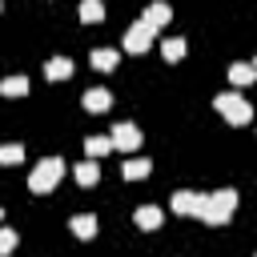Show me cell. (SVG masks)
Listing matches in <instances>:
<instances>
[{"instance_id": "cell-1", "label": "cell", "mask_w": 257, "mask_h": 257, "mask_svg": "<svg viewBox=\"0 0 257 257\" xmlns=\"http://www.w3.org/2000/svg\"><path fill=\"white\" fill-rule=\"evenodd\" d=\"M233 209H237V193H233V189L209 193V201H205V213H201V221H205V225H225Z\"/></svg>"}, {"instance_id": "cell-2", "label": "cell", "mask_w": 257, "mask_h": 257, "mask_svg": "<svg viewBox=\"0 0 257 257\" xmlns=\"http://www.w3.org/2000/svg\"><path fill=\"white\" fill-rule=\"evenodd\" d=\"M60 177H64V161H60V157H44V161L32 169L28 189H32V193H48V189H52Z\"/></svg>"}, {"instance_id": "cell-3", "label": "cell", "mask_w": 257, "mask_h": 257, "mask_svg": "<svg viewBox=\"0 0 257 257\" xmlns=\"http://www.w3.org/2000/svg\"><path fill=\"white\" fill-rule=\"evenodd\" d=\"M213 108H217L225 120H233V124H249V116H253L249 100H245V96H233V92H221V96H213Z\"/></svg>"}, {"instance_id": "cell-4", "label": "cell", "mask_w": 257, "mask_h": 257, "mask_svg": "<svg viewBox=\"0 0 257 257\" xmlns=\"http://www.w3.org/2000/svg\"><path fill=\"white\" fill-rule=\"evenodd\" d=\"M205 193H189V189H181V193H173V213H193V217H201L205 213Z\"/></svg>"}, {"instance_id": "cell-5", "label": "cell", "mask_w": 257, "mask_h": 257, "mask_svg": "<svg viewBox=\"0 0 257 257\" xmlns=\"http://www.w3.org/2000/svg\"><path fill=\"white\" fill-rule=\"evenodd\" d=\"M149 44H153V28H149L145 20H137V24L124 32V48H128V52H145Z\"/></svg>"}, {"instance_id": "cell-6", "label": "cell", "mask_w": 257, "mask_h": 257, "mask_svg": "<svg viewBox=\"0 0 257 257\" xmlns=\"http://www.w3.org/2000/svg\"><path fill=\"white\" fill-rule=\"evenodd\" d=\"M137 145H141V128H137V124H116V128H112V149L133 153Z\"/></svg>"}, {"instance_id": "cell-7", "label": "cell", "mask_w": 257, "mask_h": 257, "mask_svg": "<svg viewBox=\"0 0 257 257\" xmlns=\"http://www.w3.org/2000/svg\"><path fill=\"white\" fill-rule=\"evenodd\" d=\"M44 76H48V80H68V76H72V60H68V56H52V60L44 64Z\"/></svg>"}, {"instance_id": "cell-8", "label": "cell", "mask_w": 257, "mask_h": 257, "mask_svg": "<svg viewBox=\"0 0 257 257\" xmlns=\"http://www.w3.org/2000/svg\"><path fill=\"white\" fill-rule=\"evenodd\" d=\"M120 173H124V181H141V177H149V173H153V161L133 157V161H124V165H120Z\"/></svg>"}, {"instance_id": "cell-9", "label": "cell", "mask_w": 257, "mask_h": 257, "mask_svg": "<svg viewBox=\"0 0 257 257\" xmlns=\"http://www.w3.org/2000/svg\"><path fill=\"white\" fill-rule=\"evenodd\" d=\"M169 16H173V12H169V4H149V8H145V24H149L153 32H157V28H165V24H169Z\"/></svg>"}, {"instance_id": "cell-10", "label": "cell", "mask_w": 257, "mask_h": 257, "mask_svg": "<svg viewBox=\"0 0 257 257\" xmlns=\"http://www.w3.org/2000/svg\"><path fill=\"white\" fill-rule=\"evenodd\" d=\"M116 60H120V52H116V48H92V68L112 72V68H116Z\"/></svg>"}, {"instance_id": "cell-11", "label": "cell", "mask_w": 257, "mask_h": 257, "mask_svg": "<svg viewBox=\"0 0 257 257\" xmlns=\"http://www.w3.org/2000/svg\"><path fill=\"white\" fill-rule=\"evenodd\" d=\"M133 221H137V225H141V229H157V225H161V221H165V213H161V209H157V205H141V209H137V217H133Z\"/></svg>"}, {"instance_id": "cell-12", "label": "cell", "mask_w": 257, "mask_h": 257, "mask_svg": "<svg viewBox=\"0 0 257 257\" xmlns=\"http://www.w3.org/2000/svg\"><path fill=\"white\" fill-rule=\"evenodd\" d=\"M108 104H112V96H108L104 88H88V92H84V108H88V112H104Z\"/></svg>"}, {"instance_id": "cell-13", "label": "cell", "mask_w": 257, "mask_h": 257, "mask_svg": "<svg viewBox=\"0 0 257 257\" xmlns=\"http://www.w3.org/2000/svg\"><path fill=\"white\" fill-rule=\"evenodd\" d=\"M84 153H88V161H100L104 153H112V137H88L84 141Z\"/></svg>"}, {"instance_id": "cell-14", "label": "cell", "mask_w": 257, "mask_h": 257, "mask_svg": "<svg viewBox=\"0 0 257 257\" xmlns=\"http://www.w3.org/2000/svg\"><path fill=\"white\" fill-rule=\"evenodd\" d=\"M72 233L84 237V241L96 237V217H92V213H76V217H72Z\"/></svg>"}, {"instance_id": "cell-15", "label": "cell", "mask_w": 257, "mask_h": 257, "mask_svg": "<svg viewBox=\"0 0 257 257\" xmlns=\"http://www.w3.org/2000/svg\"><path fill=\"white\" fill-rule=\"evenodd\" d=\"M76 181L80 185H96L100 181V161H80L76 165Z\"/></svg>"}, {"instance_id": "cell-16", "label": "cell", "mask_w": 257, "mask_h": 257, "mask_svg": "<svg viewBox=\"0 0 257 257\" xmlns=\"http://www.w3.org/2000/svg\"><path fill=\"white\" fill-rule=\"evenodd\" d=\"M28 92V76H8L0 80V96H24Z\"/></svg>"}, {"instance_id": "cell-17", "label": "cell", "mask_w": 257, "mask_h": 257, "mask_svg": "<svg viewBox=\"0 0 257 257\" xmlns=\"http://www.w3.org/2000/svg\"><path fill=\"white\" fill-rule=\"evenodd\" d=\"M253 76H257L253 64H233V68H229V80H233V84H249Z\"/></svg>"}, {"instance_id": "cell-18", "label": "cell", "mask_w": 257, "mask_h": 257, "mask_svg": "<svg viewBox=\"0 0 257 257\" xmlns=\"http://www.w3.org/2000/svg\"><path fill=\"white\" fill-rule=\"evenodd\" d=\"M161 52H165L169 60H181V56H185V40H181V36H173V40H165V44H161Z\"/></svg>"}, {"instance_id": "cell-19", "label": "cell", "mask_w": 257, "mask_h": 257, "mask_svg": "<svg viewBox=\"0 0 257 257\" xmlns=\"http://www.w3.org/2000/svg\"><path fill=\"white\" fill-rule=\"evenodd\" d=\"M16 161H24V149L20 145H0V165H16Z\"/></svg>"}, {"instance_id": "cell-20", "label": "cell", "mask_w": 257, "mask_h": 257, "mask_svg": "<svg viewBox=\"0 0 257 257\" xmlns=\"http://www.w3.org/2000/svg\"><path fill=\"white\" fill-rule=\"evenodd\" d=\"M100 16H104V8H100L96 0H84V4H80V20L92 24V20H100Z\"/></svg>"}, {"instance_id": "cell-21", "label": "cell", "mask_w": 257, "mask_h": 257, "mask_svg": "<svg viewBox=\"0 0 257 257\" xmlns=\"http://www.w3.org/2000/svg\"><path fill=\"white\" fill-rule=\"evenodd\" d=\"M12 249H16V233L0 225V257H4V253H12Z\"/></svg>"}, {"instance_id": "cell-22", "label": "cell", "mask_w": 257, "mask_h": 257, "mask_svg": "<svg viewBox=\"0 0 257 257\" xmlns=\"http://www.w3.org/2000/svg\"><path fill=\"white\" fill-rule=\"evenodd\" d=\"M253 72H257V60H253Z\"/></svg>"}, {"instance_id": "cell-23", "label": "cell", "mask_w": 257, "mask_h": 257, "mask_svg": "<svg viewBox=\"0 0 257 257\" xmlns=\"http://www.w3.org/2000/svg\"><path fill=\"white\" fill-rule=\"evenodd\" d=\"M0 221H4V209H0Z\"/></svg>"}]
</instances>
